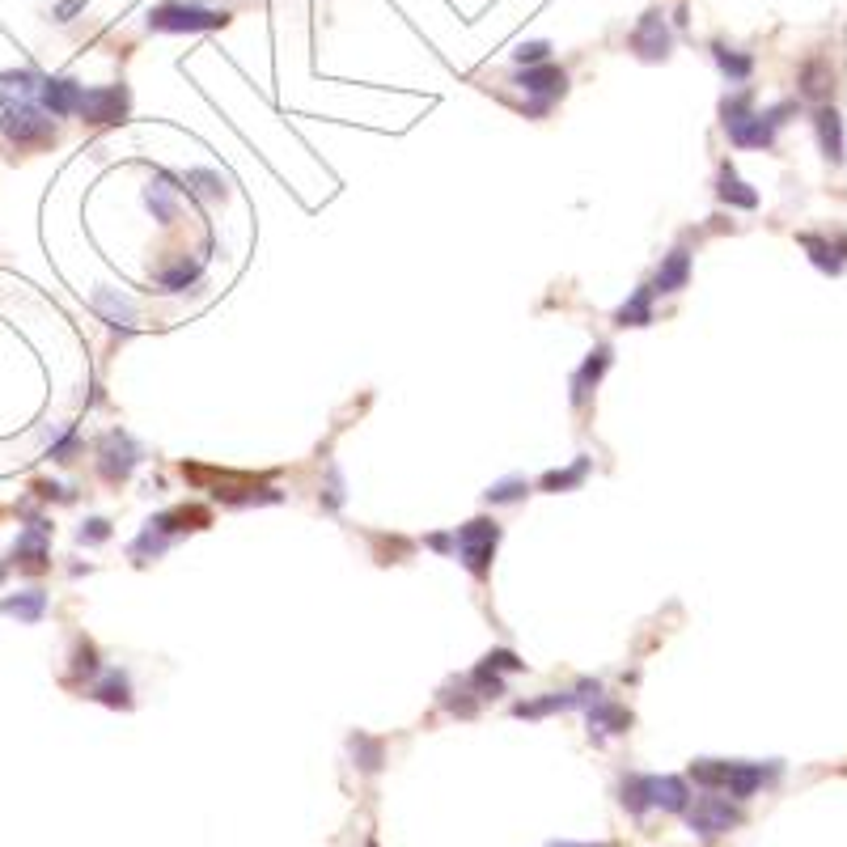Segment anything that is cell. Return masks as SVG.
<instances>
[{
    "label": "cell",
    "mask_w": 847,
    "mask_h": 847,
    "mask_svg": "<svg viewBox=\"0 0 847 847\" xmlns=\"http://www.w3.org/2000/svg\"><path fill=\"white\" fill-rule=\"evenodd\" d=\"M441 708L462 716V720H471L479 712V695L471 691V682L458 678V682H449V687H441Z\"/></svg>",
    "instance_id": "d4e9b609"
},
{
    "label": "cell",
    "mask_w": 847,
    "mask_h": 847,
    "mask_svg": "<svg viewBox=\"0 0 847 847\" xmlns=\"http://www.w3.org/2000/svg\"><path fill=\"white\" fill-rule=\"evenodd\" d=\"M0 581H5V564H0Z\"/></svg>",
    "instance_id": "ee69618b"
},
{
    "label": "cell",
    "mask_w": 847,
    "mask_h": 847,
    "mask_svg": "<svg viewBox=\"0 0 847 847\" xmlns=\"http://www.w3.org/2000/svg\"><path fill=\"white\" fill-rule=\"evenodd\" d=\"M687 826L699 839H716V835H729L733 826H742V809H737L729 797H691L687 805Z\"/></svg>",
    "instance_id": "52a82bcc"
},
{
    "label": "cell",
    "mask_w": 847,
    "mask_h": 847,
    "mask_svg": "<svg viewBox=\"0 0 847 847\" xmlns=\"http://www.w3.org/2000/svg\"><path fill=\"white\" fill-rule=\"evenodd\" d=\"M81 81H72V77H43L39 85V106L51 115V119H68V115H77V102H81Z\"/></svg>",
    "instance_id": "4fadbf2b"
},
{
    "label": "cell",
    "mask_w": 847,
    "mask_h": 847,
    "mask_svg": "<svg viewBox=\"0 0 847 847\" xmlns=\"http://www.w3.org/2000/svg\"><path fill=\"white\" fill-rule=\"evenodd\" d=\"M221 26H229L225 9H204V5H191V0H166V5L149 9V30L183 34V30H221Z\"/></svg>",
    "instance_id": "8992f818"
},
{
    "label": "cell",
    "mask_w": 847,
    "mask_h": 847,
    "mask_svg": "<svg viewBox=\"0 0 847 847\" xmlns=\"http://www.w3.org/2000/svg\"><path fill=\"white\" fill-rule=\"evenodd\" d=\"M77 449H81V437H77V428H68L60 441H51L47 458H51V462H72V458H77Z\"/></svg>",
    "instance_id": "74e56055"
},
{
    "label": "cell",
    "mask_w": 847,
    "mask_h": 847,
    "mask_svg": "<svg viewBox=\"0 0 847 847\" xmlns=\"http://www.w3.org/2000/svg\"><path fill=\"white\" fill-rule=\"evenodd\" d=\"M365 847H377V843H373V839H369V843H365Z\"/></svg>",
    "instance_id": "f6af8a7d"
},
{
    "label": "cell",
    "mask_w": 847,
    "mask_h": 847,
    "mask_svg": "<svg viewBox=\"0 0 847 847\" xmlns=\"http://www.w3.org/2000/svg\"><path fill=\"white\" fill-rule=\"evenodd\" d=\"M483 665H492L496 674H517V670H526V661H517L513 648H496V653L483 657Z\"/></svg>",
    "instance_id": "f35d334b"
},
{
    "label": "cell",
    "mask_w": 847,
    "mask_h": 847,
    "mask_svg": "<svg viewBox=\"0 0 847 847\" xmlns=\"http://www.w3.org/2000/svg\"><path fill=\"white\" fill-rule=\"evenodd\" d=\"M204 276V263L200 259H178V263H170L166 272L157 276V284H161V293H187V288Z\"/></svg>",
    "instance_id": "cb8c5ba5"
},
{
    "label": "cell",
    "mask_w": 847,
    "mask_h": 847,
    "mask_svg": "<svg viewBox=\"0 0 847 847\" xmlns=\"http://www.w3.org/2000/svg\"><path fill=\"white\" fill-rule=\"evenodd\" d=\"M0 132L17 149H43V144L56 140V123L47 119V111L39 102H22V106H5L0 111Z\"/></svg>",
    "instance_id": "277c9868"
},
{
    "label": "cell",
    "mask_w": 847,
    "mask_h": 847,
    "mask_svg": "<svg viewBox=\"0 0 847 847\" xmlns=\"http://www.w3.org/2000/svg\"><path fill=\"white\" fill-rule=\"evenodd\" d=\"M34 492H39L43 500H72V492L60 488V483H34Z\"/></svg>",
    "instance_id": "60d3db41"
},
{
    "label": "cell",
    "mask_w": 847,
    "mask_h": 847,
    "mask_svg": "<svg viewBox=\"0 0 847 847\" xmlns=\"http://www.w3.org/2000/svg\"><path fill=\"white\" fill-rule=\"evenodd\" d=\"M670 26H665V17L657 13V9H648L644 17H640V26H636V34H632V51L640 60H665L670 56Z\"/></svg>",
    "instance_id": "7c38bea8"
},
{
    "label": "cell",
    "mask_w": 847,
    "mask_h": 847,
    "mask_svg": "<svg viewBox=\"0 0 847 847\" xmlns=\"http://www.w3.org/2000/svg\"><path fill=\"white\" fill-rule=\"evenodd\" d=\"M81 678H98V648L89 640H77V648H72V682Z\"/></svg>",
    "instance_id": "e575fe53"
},
{
    "label": "cell",
    "mask_w": 847,
    "mask_h": 847,
    "mask_svg": "<svg viewBox=\"0 0 847 847\" xmlns=\"http://www.w3.org/2000/svg\"><path fill=\"white\" fill-rule=\"evenodd\" d=\"M496 543H500V526H496V521L475 517V521H466V526H458V534H454V555L462 560L466 572L483 581V576H488V568H492Z\"/></svg>",
    "instance_id": "5b68a950"
},
{
    "label": "cell",
    "mask_w": 847,
    "mask_h": 847,
    "mask_svg": "<svg viewBox=\"0 0 847 847\" xmlns=\"http://www.w3.org/2000/svg\"><path fill=\"white\" fill-rule=\"evenodd\" d=\"M106 538H111V521L89 517L85 526H81V543H106Z\"/></svg>",
    "instance_id": "ab89813d"
},
{
    "label": "cell",
    "mask_w": 847,
    "mask_h": 847,
    "mask_svg": "<svg viewBox=\"0 0 847 847\" xmlns=\"http://www.w3.org/2000/svg\"><path fill=\"white\" fill-rule=\"evenodd\" d=\"M140 458H144V449L136 445L132 432H123V428H111L98 445V471L106 483H123L140 466Z\"/></svg>",
    "instance_id": "ba28073f"
},
{
    "label": "cell",
    "mask_w": 847,
    "mask_h": 847,
    "mask_svg": "<svg viewBox=\"0 0 847 847\" xmlns=\"http://www.w3.org/2000/svg\"><path fill=\"white\" fill-rule=\"evenodd\" d=\"M776 763L763 767V763H720V759H699L691 763V780L699 788H712V792H729L733 801H750L771 776H776Z\"/></svg>",
    "instance_id": "3957f363"
},
{
    "label": "cell",
    "mask_w": 847,
    "mask_h": 847,
    "mask_svg": "<svg viewBox=\"0 0 847 847\" xmlns=\"http://www.w3.org/2000/svg\"><path fill=\"white\" fill-rule=\"evenodd\" d=\"M466 682H471V691L479 695V704H483V699H496V695H504V678L492 670V665H483V661L475 665L471 674H466Z\"/></svg>",
    "instance_id": "1f68e13d"
},
{
    "label": "cell",
    "mask_w": 847,
    "mask_h": 847,
    "mask_svg": "<svg viewBox=\"0 0 847 847\" xmlns=\"http://www.w3.org/2000/svg\"><path fill=\"white\" fill-rule=\"evenodd\" d=\"M818 140H822V153L831 157V161H843V123L835 115V106H818Z\"/></svg>",
    "instance_id": "603a6c76"
},
{
    "label": "cell",
    "mask_w": 847,
    "mask_h": 847,
    "mask_svg": "<svg viewBox=\"0 0 847 847\" xmlns=\"http://www.w3.org/2000/svg\"><path fill=\"white\" fill-rule=\"evenodd\" d=\"M716 195H720V200H725V204H737V208H754V204H759V195H754V191H750V187H746V183H742V178H737L733 170H720Z\"/></svg>",
    "instance_id": "f1b7e54d"
},
{
    "label": "cell",
    "mask_w": 847,
    "mask_h": 847,
    "mask_svg": "<svg viewBox=\"0 0 847 847\" xmlns=\"http://www.w3.org/2000/svg\"><path fill=\"white\" fill-rule=\"evenodd\" d=\"M792 106H776V111H754L750 106V94H733L720 102V115H725V132L733 144H742V149H771V140H776V128L784 123V115Z\"/></svg>",
    "instance_id": "7a4b0ae2"
},
{
    "label": "cell",
    "mask_w": 847,
    "mask_h": 847,
    "mask_svg": "<svg viewBox=\"0 0 847 847\" xmlns=\"http://www.w3.org/2000/svg\"><path fill=\"white\" fill-rule=\"evenodd\" d=\"M39 85H43V77L34 68H9V72H0V102L5 106L39 102Z\"/></svg>",
    "instance_id": "e0dca14e"
},
{
    "label": "cell",
    "mask_w": 847,
    "mask_h": 847,
    "mask_svg": "<svg viewBox=\"0 0 847 847\" xmlns=\"http://www.w3.org/2000/svg\"><path fill=\"white\" fill-rule=\"evenodd\" d=\"M132 111V89L128 85H98V89H81L77 115L85 123H123Z\"/></svg>",
    "instance_id": "9c48e42d"
},
{
    "label": "cell",
    "mask_w": 847,
    "mask_h": 847,
    "mask_svg": "<svg viewBox=\"0 0 847 847\" xmlns=\"http://www.w3.org/2000/svg\"><path fill=\"white\" fill-rule=\"evenodd\" d=\"M653 297H657V293H653V284L636 288V293L619 305L615 322H619V327H648V322H653Z\"/></svg>",
    "instance_id": "7402d4cb"
},
{
    "label": "cell",
    "mask_w": 847,
    "mask_h": 847,
    "mask_svg": "<svg viewBox=\"0 0 847 847\" xmlns=\"http://www.w3.org/2000/svg\"><path fill=\"white\" fill-rule=\"evenodd\" d=\"M89 699H98V704H106V708H132V687H128V674H119V670H106V674L94 682V691H89Z\"/></svg>",
    "instance_id": "44dd1931"
},
{
    "label": "cell",
    "mask_w": 847,
    "mask_h": 847,
    "mask_svg": "<svg viewBox=\"0 0 847 847\" xmlns=\"http://www.w3.org/2000/svg\"><path fill=\"white\" fill-rule=\"evenodd\" d=\"M831 89H835V72L826 68L822 60H809V64L801 68V94H805V98L822 102V98H831Z\"/></svg>",
    "instance_id": "4316f807"
},
{
    "label": "cell",
    "mask_w": 847,
    "mask_h": 847,
    "mask_svg": "<svg viewBox=\"0 0 847 847\" xmlns=\"http://www.w3.org/2000/svg\"><path fill=\"white\" fill-rule=\"evenodd\" d=\"M712 56H716V64H720V72L733 81V85H742L746 77H750V56H742V51H733V47H725V43H716L712 47Z\"/></svg>",
    "instance_id": "f546056e"
},
{
    "label": "cell",
    "mask_w": 847,
    "mask_h": 847,
    "mask_svg": "<svg viewBox=\"0 0 847 847\" xmlns=\"http://www.w3.org/2000/svg\"><path fill=\"white\" fill-rule=\"evenodd\" d=\"M801 246L809 250V259H814V267H818V272H831V276H839L843 255H839V246H835V242L814 238V233H801Z\"/></svg>",
    "instance_id": "83f0119b"
},
{
    "label": "cell",
    "mask_w": 847,
    "mask_h": 847,
    "mask_svg": "<svg viewBox=\"0 0 847 847\" xmlns=\"http://www.w3.org/2000/svg\"><path fill=\"white\" fill-rule=\"evenodd\" d=\"M352 759H356L360 771H377V767H382V742H373V737L356 733L352 737Z\"/></svg>",
    "instance_id": "d590c367"
},
{
    "label": "cell",
    "mask_w": 847,
    "mask_h": 847,
    "mask_svg": "<svg viewBox=\"0 0 847 847\" xmlns=\"http://www.w3.org/2000/svg\"><path fill=\"white\" fill-rule=\"evenodd\" d=\"M513 60H517L521 68L547 64V60H551V43H521V47H513Z\"/></svg>",
    "instance_id": "8d00e7d4"
},
{
    "label": "cell",
    "mask_w": 847,
    "mask_h": 847,
    "mask_svg": "<svg viewBox=\"0 0 847 847\" xmlns=\"http://www.w3.org/2000/svg\"><path fill=\"white\" fill-rule=\"evenodd\" d=\"M94 310L102 314L106 327L115 331H132L136 327V301L119 288H94Z\"/></svg>",
    "instance_id": "5bb4252c"
},
{
    "label": "cell",
    "mask_w": 847,
    "mask_h": 847,
    "mask_svg": "<svg viewBox=\"0 0 847 847\" xmlns=\"http://www.w3.org/2000/svg\"><path fill=\"white\" fill-rule=\"evenodd\" d=\"M547 847H606V843H572V839H555V843H547Z\"/></svg>",
    "instance_id": "7bdbcfd3"
},
{
    "label": "cell",
    "mask_w": 847,
    "mask_h": 847,
    "mask_svg": "<svg viewBox=\"0 0 847 847\" xmlns=\"http://www.w3.org/2000/svg\"><path fill=\"white\" fill-rule=\"evenodd\" d=\"M627 729H632V712H627L623 704H606V699L589 704V733L593 737H619Z\"/></svg>",
    "instance_id": "ac0fdd59"
},
{
    "label": "cell",
    "mask_w": 847,
    "mask_h": 847,
    "mask_svg": "<svg viewBox=\"0 0 847 847\" xmlns=\"http://www.w3.org/2000/svg\"><path fill=\"white\" fill-rule=\"evenodd\" d=\"M585 475H589V458L581 454V458L568 466V471H547L538 488H543V492H568V488H576V483H581Z\"/></svg>",
    "instance_id": "4dcf8cb0"
},
{
    "label": "cell",
    "mask_w": 847,
    "mask_h": 847,
    "mask_svg": "<svg viewBox=\"0 0 847 847\" xmlns=\"http://www.w3.org/2000/svg\"><path fill=\"white\" fill-rule=\"evenodd\" d=\"M178 178L174 174H157L149 187H144V208L153 212V221L157 225H170L174 216H178Z\"/></svg>",
    "instance_id": "9a60e30c"
},
{
    "label": "cell",
    "mask_w": 847,
    "mask_h": 847,
    "mask_svg": "<svg viewBox=\"0 0 847 847\" xmlns=\"http://www.w3.org/2000/svg\"><path fill=\"white\" fill-rule=\"evenodd\" d=\"M170 543H174V538H170L166 530H161V521L153 517L149 526L140 530V538H136V543H132V560H136V564H149V560H157V555L166 551Z\"/></svg>",
    "instance_id": "484cf974"
},
{
    "label": "cell",
    "mask_w": 847,
    "mask_h": 847,
    "mask_svg": "<svg viewBox=\"0 0 847 847\" xmlns=\"http://www.w3.org/2000/svg\"><path fill=\"white\" fill-rule=\"evenodd\" d=\"M47 517H30V526L17 534V547H13V564L26 568V572H43L47 568V555H51V543H47Z\"/></svg>",
    "instance_id": "8fae6325"
},
{
    "label": "cell",
    "mask_w": 847,
    "mask_h": 847,
    "mask_svg": "<svg viewBox=\"0 0 847 847\" xmlns=\"http://www.w3.org/2000/svg\"><path fill=\"white\" fill-rule=\"evenodd\" d=\"M0 610L13 619H22V623H39L47 615V593L43 589H22V593H9L5 602H0Z\"/></svg>",
    "instance_id": "ffe728a7"
},
{
    "label": "cell",
    "mask_w": 847,
    "mask_h": 847,
    "mask_svg": "<svg viewBox=\"0 0 847 847\" xmlns=\"http://www.w3.org/2000/svg\"><path fill=\"white\" fill-rule=\"evenodd\" d=\"M619 801L627 814L644 818L648 809H665V814H687L691 788L682 776H627L619 784Z\"/></svg>",
    "instance_id": "6da1fadb"
},
{
    "label": "cell",
    "mask_w": 847,
    "mask_h": 847,
    "mask_svg": "<svg viewBox=\"0 0 847 847\" xmlns=\"http://www.w3.org/2000/svg\"><path fill=\"white\" fill-rule=\"evenodd\" d=\"M606 369H610V344H598V348L589 352L585 365L572 373V407H585L589 403V394H593V386L602 382Z\"/></svg>",
    "instance_id": "2e32d148"
},
{
    "label": "cell",
    "mask_w": 847,
    "mask_h": 847,
    "mask_svg": "<svg viewBox=\"0 0 847 847\" xmlns=\"http://www.w3.org/2000/svg\"><path fill=\"white\" fill-rule=\"evenodd\" d=\"M526 492H530V483L513 475V479L492 483V488L483 492V500H488V504H517V500H526Z\"/></svg>",
    "instance_id": "836d02e7"
},
{
    "label": "cell",
    "mask_w": 847,
    "mask_h": 847,
    "mask_svg": "<svg viewBox=\"0 0 847 847\" xmlns=\"http://www.w3.org/2000/svg\"><path fill=\"white\" fill-rule=\"evenodd\" d=\"M517 85L534 98V102L526 106V111H530V115H547V111H551V102H555V98H564L568 77H564V68H555V64L547 60V64L521 68V72H517Z\"/></svg>",
    "instance_id": "30bf717a"
},
{
    "label": "cell",
    "mask_w": 847,
    "mask_h": 847,
    "mask_svg": "<svg viewBox=\"0 0 847 847\" xmlns=\"http://www.w3.org/2000/svg\"><path fill=\"white\" fill-rule=\"evenodd\" d=\"M691 280V250H670V255L661 259L657 267V280H653V293H678V288H687Z\"/></svg>",
    "instance_id": "d6986e66"
},
{
    "label": "cell",
    "mask_w": 847,
    "mask_h": 847,
    "mask_svg": "<svg viewBox=\"0 0 847 847\" xmlns=\"http://www.w3.org/2000/svg\"><path fill=\"white\" fill-rule=\"evenodd\" d=\"M183 187H191L195 195H204V200H221L225 195V178L216 170H187L183 174Z\"/></svg>",
    "instance_id": "d6a6232c"
},
{
    "label": "cell",
    "mask_w": 847,
    "mask_h": 847,
    "mask_svg": "<svg viewBox=\"0 0 847 847\" xmlns=\"http://www.w3.org/2000/svg\"><path fill=\"white\" fill-rule=\"evenodd\" d=\"M428 547H432V551H441V555H449V551H454V534H432V538H428Z\"/></svg>",
    "instance_id": "b9f144b4"
}]
</instances>
